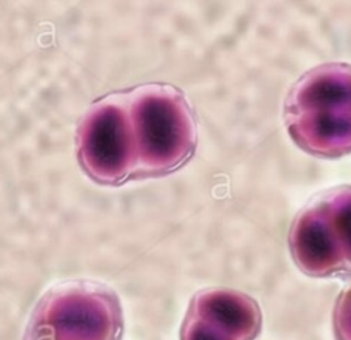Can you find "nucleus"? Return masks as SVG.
<instances>
[{
	"label": "nucleus",
	"mask_w": 351,
	"mask_h": 340,
	"mask_svg": "<svg viewBox=\"0 0 351 340\" xmlns=\"http://www.w3.org/2000/svg\"><path fill=\"white\" fill-rule=\"evenodd\" d=\"M287 132L300 148L325 158L351 153V65H319L286 99Z\"/></svg>",
	"instance_id": "f257e3e1"
},
{
	"label": "nucleus",
	"mask_w": 351,
	"mask_h": 340,
	"mask_svg": "<svg viewBox=\"0 0 351 340\" xmlns=\"http://www.w3.org/2000/svg\"><path fill=\"white\" fill-rule=\"evenodd\" d=\"M138 175H161L181 168L195 153L197 132L184 93L167 84L137 86L127 96Z\"/></svg>",
	"instance_id": "f03ea898"
},
{
	"label": "nucleus",
	"mask_w": 351,
	"mask_h": 340,
	"mask_svg": "<svg viewBox=\"0 0 351 340\" xmlns=\"http://www.w3.org/2000/svg\"><path fill=\"white\" fill-rule=\"evenodd\" d=\"M123 311L117 295L104 284L75 280L51 289L28 323L34 340H121Z\"/></svg>",
	"instance_id": "7ed1b4c3"
},
{
	"label": "nucleus",
	"mask_w": 351,
	"mask_h": 340,
	"mask_svg": "<svg viewBox=\"0 0 351 340\" xmlns=\"http://www.w3.org/2000/svg\"><path fill=\"white\" fill-rule=\"evenodd\" d=\"M77 158L88 175L119 185L138 169L125 99L107 97L89 108L77 129Z\"/></svg>",
	"instance_id": "20e7f679"
},
{
	"label": "nucleus",
	"mask_w": 351,
	"mask_h": 340,
	"mask_svg": "<svg viewBox=\"0 0 351 340\" xmlns=\"http://www.w3.org/2000/svg\"><path fill=\"white\" fill-rule=\"evenodd\" d=\"M289 245L295 265L307 276L346 273L345 256L319 197L295 217Z\"/></svg>",
	"instance_id": "39448f33"
},
{
	"label": "nucleus",
	"mask_w": 351,
	"mask_h": 340,
	"mask_svg": "<svg viewBox=\"0 0 351 340\" xmlns=\"http://www.w3.org/2000/svg\"><path fill=\"white\" fill-rule=\"evenodd\" d=\"M188 314L202 319L237 340H254L263 324L260 306L253 298L229 289H209L197 293Z\"/></svg>",
	"instance_id": "423d86ee"
},
{
	"label": "nucleus",
	"mask_w": 351,
	"mask_h": 340,
	"mask_svg": "<svg viewBox=\"0 0 351 340\" xmlns=\"http://www.w3.org/2000/svg\"><path fill=\"white\" fill-rule=\"evenodd\" d=\"M331 228L345 256L346 273H351V186H342L319 197Z\"/></svg>",
	"instance_id": "0eeeda50"
},
{
	"label": "nucleus",
	"mask_w": 351,
	"mask_h": 340,
	"mask_svg": "<svg viewBox=\"0 0 351 340\" xmlns=\"http://www.w3.org/2000/svg\"><path fill=\"white\" fill-rule=\"evenodd\" d=\"M181 340H237L219 330V327L186 314L181 328Z\"/></svg>",
	"instance_id": "6e6552de"
},
{
	"label": "nucleus",
	"mask_w": 351,
	"mask_h": 340,
	"mask_svg": "<svg viewBox=\"0 0 351 340\" xmlns=\"http://www.w3.org/2000/svg\"><path fill=\"white\" fill-rule=\"evenodd\" d=\"M334 334L337 340H351V286L345 289L334 310Z\"/></svg>",
	"instance_id": "1a4fd4ad"
},
{
	"label": "nucleus",
	"mask_w": 351,
	"mask_h": 340,
	"mask_svg": "<svg viewBox=\"0 0 351 340\" xmlns=\"http://www.w3.org/2000/svg\"><path fill=\"white\" fill-rule=\"evenodd\" d=\"M24 340H34V339H28V338H24Z\"/></svg>",
	"instance_id": "9d476101"
}]
</instances>
